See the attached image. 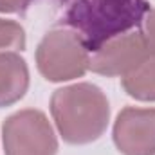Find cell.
Wrapping results in <instances>:
<instances>
[{
    "mask_svg": "<svg viewBox=\"0 0 155 155\" xmlns=\"http://www.w3.org/2000/svg\"><path fill=\"white\" fill-rule=\"evenodd\" d=\"M24 51L25 49V31L15 20L0 18V51Z\"/></svg>",
    "mask_w": 155,
    "mask_h": 155,
    "instance_id": "9",
    "label": "cell"
},
{
    "mask_svg": "<svg viewBox=\"0 0 155 155\" xmlns=\"http://www.w3.org/2000/svg\"><path fill=\"white\" fill-rule=\"evenodd\" d=\"M112 137L123 155H155V108H123L116 117Z\"/></svg>",
    "mask_w": 155,
    "mask_h": 155,
    "instance_id": "6",
    "label": "cell"
},
{
    "mask_svg": "<svg viewBox=\"0 0 155 155\" xmlns=\"http://www.w3.org/2000/svg\"><path fill=\"white\" fill-rule=\"evenodd\" d=\"M51 114L65 143L88 144L105 134L110 121V105L97 85L76 83L54 90Z\"/></svg>",
    "mask_w": 155,
    "mask_h": 155,
    "instance_id": "2",
    "label": "cell"
},
{
    "mask_svg": "<svg viewBox=\"0 0 155 155\" xmlns=\"http://www.w3.org/2000/svg\"><path fill=\"white\" fill-rule=\"evenodd\" d=\"M143 36L146 40L148 51L155 52V7L150 9L143 20Z\"/></svg>",
    "mask_w": 155,
    "mask_h": 155,
    "instance_id": "10",
    "label": "cell"
},
{
    "mask_svg": "<svg viewBox=\"0 0 155 155\" xmlns=\"http://www.w3.org/2000/svg\"><path fill=\"white\" fill-rule=\"evenodd\" d=\"M150 54L143 31H128L105 41L90 58V71L107 78L124 76Z\"/></svg>",
    "mask_w": 155,
    "mask_h": 155,
    "instance_id": "5",
    "label": "cell"
},
{
    "mask_svg": "<svg viewBox=\"0 0 155 155\" xmlns=\"http://www.w3.org/2000/svg\"><path fill=\"white\" fill-rule=\"evenodd\" d=\"M60 5L63 24L81 35L90 52L137 27L150 11L146 0H60Z\"/></svg>",
    "mask_w": 155,
    "mask_h": 155,
    "instance_id": "1",
    "label": "cell"
},
{
    "mask_svg": "<svg viewBox=\"0 0 155 155\" xmlns=\"http://www.w3.org/2000/svg\"><path fill=\"white\" fill-rule=\"evenodd\" d=\"M5 155H56L58 139L43 112L25 108L15 112L2 124Z\"/></svg>",
    "mask_w": 155,
    "mask_h": 155,
    "instance_id": "4",
    "label": "cell"
},
{
    "mask_svg": "<svg viewBox=\"0 0 155 155\" xmlns=\"http://www.w3.org/2000/svg\"><path fill=\"white\" fill-rule=\"evenodd\" d=\"M121 85L130 97L155 103V52H150L135 69L121 78Z\"/></svg>",
    "mask_w": 155,
    "mask_h": 155,
    "instance_id": "8",
    "label": "cell"
},
{
    "mask_svg": "<svg viewBox=\"0 0 155 155\" xmlns=\"http://www.w3.org/2000/svg\"><path fill=\"white\" fill-rule=\"evenodd\" d=\"M31 0H0V13H24Z\"/></svg>",
    "mask_w": 155,
    "mask_h": 155,
    "instance_id": "11",
    "label": "cell"
},
{
    "mask_svg": "<svg viewBox=\"0 0 155 155\" xmlns=\"http://www.w3.org/2000/svg\"><path fill=\"white\" fill-rule=\"evenodd\" d=\"M36 67L47 81H71L88 71L90 51L76 31L52 29L36 47Z\"/></svg>",
    "mask_w": 155,
    "mask_h": 155,
    "instance_id": "3",
    "label": "cell"
},
{
    "mask_svg": "<svg viewBox=\"0 0 155 155\" xmlns=\"http://www.w3.org/2000/svg\"><path fill=\"white\" fill-rule=\"evenodd\" d=\"M29 88V69L16 52H0V108L18 103Z\"/></svg>",
    "mask_w": 155,
    "mask_h": 155,
    "instance_id": "7",
    "label": "cell"
}]
</instances>
